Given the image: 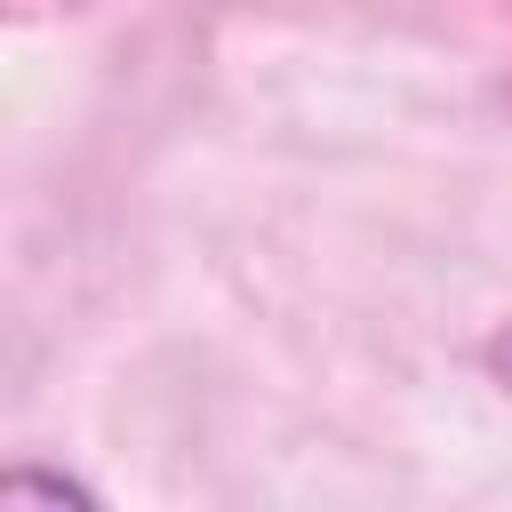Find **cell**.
<instances>
[{"label": "cell", "instance_id": "obj_1", "mask_svg": "<svg viewBox=\"0 0 512 512\" xmlns=\"http://www.w3.org/2000/svg\"><path fill=\"white\" fill-rule=\"evenodd\" d=\"M488 376L512 392V328H496V336H488Z\"/></svg>", "mask_w": 512, "mask_h": 512}, {"label": "cell", "instance_id": "obj_2", "mask_svg": "<svg viewBox=\"0 0 512 512\" xmlns=\"http://www.w3.org/2000/svg\"><path fill=\"white\" fill-rule=\"evenodd\" d=\"M16 16H64V8H96V0H8Z\"/></svg>", "mask_w": 512, "mask_h": 512}]
</instances>
